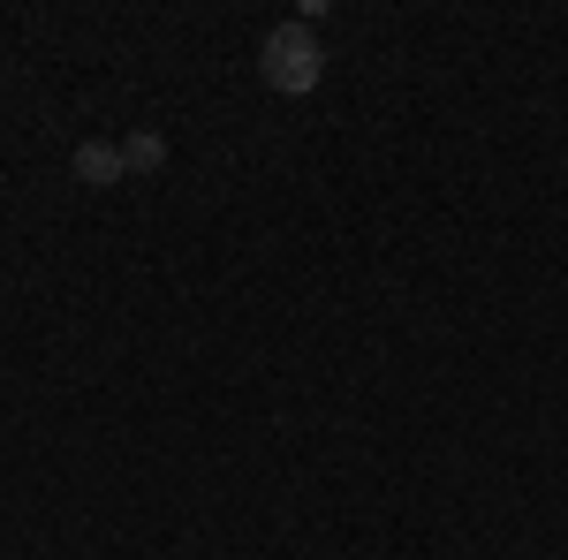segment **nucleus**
Segmentation results:
<instances>
[{
  "label": "nucleus",
  "instance_id": "1",
  "mask_svg": "<svg viewBox=\"0 0 568 560\" xmlns=\"http://www.w3.org/2000/svg\"><path fill=\"white\" fill-rule=\"evenodd\" d=\"M258 77L281 99H311V91L326 84V45H318V31H311L304 16L296 23H273L258 39Z\"/></svg>",
  "mask_w": 568,
  "mask_h": 560
},
{
  "label": "nucleus",
  "instance_id": "2",
  "mask_svg": "<svg viewBox=\"0 0 568 560\" xmlns=\"http://www.w3.org/2000/svg\"><path fill=\"white\" fill-rule=\"evenodd\" d=\"M69 167H77L84 190H114V182H130V160H122V144H114V136H84Z\"/></svg>",
  "mask_w": 568,
  "mask_h": 560
},
{
  "label": "nucleus",
  "instance_id": "3",
  "mask_svg": "<svg viewBox=\"0 0 568 560\" xmlns=\"http://www.w3.org/2000/svg\"><path fill=\"white\" fill-rule=\"evenodd\" d=\"M122 160H130V174L152 182V174L168 167V136H160V130H130V136H122Z\"/></svg>",
  "mask_w": 568,
  "mask_h": 560
}]
</instances>
